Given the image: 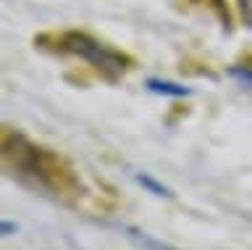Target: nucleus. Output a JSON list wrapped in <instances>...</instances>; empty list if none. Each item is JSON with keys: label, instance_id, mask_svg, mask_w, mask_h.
<instances>
[{"label": "nucleus", "instance_id": "1", "mask_svg": "<svg viewBox=\"0 0 252 250\" xmlns=\"http://www.w3.org/2000/svg\"><path fill=\"white\" fill-rule=\"evenodd\" d=\"M3 169L8 177L53 200L76 203L84 195V184L71 163L50 147L32 143L21 132H3Z\"/></svg>", "mask_w": 252, "mask_h": 250}, {"label": "nucleus", "instance_id": "2", "mask_svg": "<svg viewBox=\"0 0 252 250\" xmlns=\"http://www.w3.org/2000/svg\"><path fill=\"white\" fill-rule=\"evenodd\" d=\"M42 48H50L53 53H61V56H76L82 58L84 64H90L100 76H105L108 82H116L121 79L126 71L134 69V61L126 56V53L110 48V45L94 40L92 35L87 32H61V35H53V37H39L37 40Z\"/></svg>", "mask_w": 252, "mask_h": 250}, {"label": "nucleus", "instance_id": "3", "mask_svg": "<svg viewBox=\"0 0 252 250\" xmlns=\"http://www.w3.org/2000/svg\"><path fill=\"white\" fill-rule=\"evenodd\" d=\"M147 90L155 95H168V98H187L192 95L189 87H181L176 82H165V79H147Z\"/></svg>", "mask_w": 252, "mask_h": 250}, {"label": "nucleus", "instance_id": "4", "mask_svg": "<svg viewBox=\"0 0 252 250\" xmlns=\"http://www.w3.org/2000/svg\"><path fill=\"white\" fill-rule=\"evenodd\" d=\"M129 232V237L137 242L139 248H145V250H176V248H171V245H165V242H158V240H153L150 234H145V232H139V229H126Z\"/></svg>", "mask_w": 252, "mask_h": 250}, {"label": "nucleus", "instance_id": "5", "mask_svg": "<svg viewBox=\"0 0 252 250\" xmlns=\"http://www.w3.org/2000/svg\"><path fill=\"white\" fill-rule=\"evenodd\" d=\"M137 182L145 187V190H150L153 195H158V198H168V195H171L168 187H163L160 182H155V179L150 177V174H137Z\"/></svg>", "mask_w": 252, "mask_h": 250}, {"label": "nucleus", "instance_id": "6", "mask_svg": "<svg viewBox=\"0 0 252 250\" xmlns=\"http://www.w3.org/2000/svg\"><path fill=\"white\" fill-rule=\"evenodd\" d=\"M236 5H239V16L244 21V27L252 29V0H236Z\"/></svg>", "mask_w": 252, "mask_h": 250}, {"label": "nucleus", "instance_id": "7", "mask_svg": "<svg viewBox=\"0 0 252 250\" xmlns=\"http://www.w3.org/2000/svg\"><path fill=\"white\" fill-rule=\"evenodd\" d=\"M231 76H236V79H242V82L252 84V69H244V66H234V69H231Z\"/></svg>", "mask_w": 252, "mask_h": 250}, {"label": "nucleus", "instance_id": "8", "mask_svg": "<svg viewBox=\"0 0 252 250\" xmlns=\"http://www.w3.org/2000/svg\"><path fill=\"white\" fill-rule=\"evenodd\" d=\"M16 229H19L16 224H11V221H3V234H5V237H8L11 232H16Z\"/></svg>", "mask_w": 252, "mask_h": 250}]
</instances>
